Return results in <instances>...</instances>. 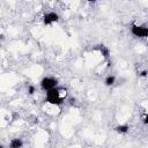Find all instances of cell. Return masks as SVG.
<instances>
[{"instance_id":"1","label":"cell","mask_w":148,"mask_h":148,"mask_svg":"<svg viewBox=\"0 0 148 148\" xmlns=\"http://www.w3.org/2000/svg\"><path fill=\"white\" fill-rule=\"evenodd\" d=\"M46 101L50 103V104H53V105H60L64 101V96L61 95L60 92V89H58L57 87L53 88V89H50L47 90L46 92Z\"/></svg>"},{"instance_id":"2","label":"cell","mask_w":148,"mask_h":148,"mask_svg":"<svg viewBox=\"0 0 148 148\" xmlns=\"http://www.w3.org/2000/svg\"><path fill=\"white\" fill-rule=\"evenodd\" d=\"M131 32L135 37H147L148 36V29L143 25H135L133 24L131 27Z\"/></svg>"},{"instance_id":"3","label":"cell","mask_w":148,"mask_h":148,"mask_svg":"<svg viewBox=\"0 0 148 148\" xmlns=\"http://www.w3.org/2000/svg\"><path fill=\"white\" fill-rule=\"evenodd\" d=\"M40 87L46 91L50 90V89H53V88L57 87V80L53 79V77H44L40 81Z\"/></svg>"},{"instance_id":"4","label":"cell","mask_w":148,"mask_h":148,"mask_svg":"<svg viewBox=\"0 0 148 148\" xmlns=\"http://www.w3.org/2000/svg\"><path fill=\"white\" fill-rule=\"evenodd\" d=\"M58 20H59L58 14L54 13V12H51V13H46V14L44 15V17H43V23H44L45 25H49V24H52V23H54V22H58Z\"/></svg>"},{"instance_id":"5","label":"cell","mask_w":148,"mask_h":148,"mask_svg":"<svg viewBox=\"0 0 148 148\" xmlns=\"http://www.w3.org/2000/svg\"><path fill=\"white\" fill-rule=\"evenodd\" d=\"M95 50H99L101 53H102V56H103L105 59H108V58L110 57V50H109L105 45H103V44L96 45V46H95Z\"/></svg>"},{"instance_id":"6","label":"cell","mask_w":148,"mask_h":148,"mask_svg":"<svg viewBox=\"0 0 148 148\" xmlns=\"http://www.w3.org/2000/svg\"><path fill=\"white\" fill-rule=\"evenodd\" d=\"M114 130H116V132H118V133H127L128 130H130V127H128V125L124 124V125H118Z\"/></svg>"},{"instance_id":"7","label":"cell","mask_w":148,"mask_h":148,"mask_svg":"<svg viewBox=\"0 0 148 148\" xmlns=\"http://www.w3.org/2000/svg\"><path fill=\"white\" fill-rule=\"evenodd\" d=\"M9 146H10L12 148H20V147L23 146V142H22L20 139H13V140L10 141Z\"/></svg>"},{"instance_id":"8","label":"cell","mask_w":148,"mask_h":148,"mask_svg":"<svg viewBox=\"0 0 148 148\" xmlns=\"http://www.w3.org/2000/svg\"><path fill=\"white\" fill-rule=\"evenodd\" d=\"M114 81H116V77L113 76V75H109V76H106V79H105V81H104V83L106 84V86H112L113 83H114Z\"/></svg>"},{"instance_id":"9","label":"cell","mask_w":148,"mask_h":148,"mask_svg":"<svg viewBox=\"0 0 148 148\" xmlns=\"http://www.w3.org/2000/svg\"><path fill=\"white\" fill-rule=\"evenodd\" d=\"M28 92H29L30 95H32V94L35 92V87H34V86H28Z\"/></svg>"},{"instance_id":"10","label":"cell","mask_w":148,"mask_h":148,"mask_svg":"<svg viewBox=\"0 0 148 148\" xmlns=\"http://www.w3.org/2000/svg\"><path fill=\"white\" fill-rule=\"evenodd\" d=\"M143 123H145V124H147V123H148V117H147V114H145V116H143Z\"/></svg>"},{"instance_id":"11","label":"cell","mask_w":148,"mask_h":148,"mask_svg":"<svg viewBox=\"0 0 148 148\" xmlns=\"http://www.w3.org/2000/svg\"><path fill=\"white\" fill-rule=\"evenodd\" d=\"M140 75H141V76H146V75H147V71H142Z\"/></svg>"},{"instance_id":"12","label":"cell","mask_w":148,"mask_h":148,"mask_svg":"<svg viewBox=\"0 0 148 148\" xmlns=\"http://www.w3.org/2000/svg\"><path fill=\"white\" fill-rule=\"evenodd\" d=\"M87 1H89V2H95L96 0H87Z\"/></svg>"}]
</instances>
